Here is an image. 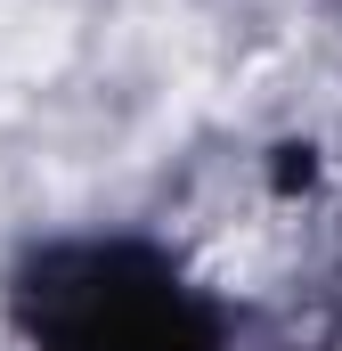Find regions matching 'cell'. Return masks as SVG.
Segmentation results:
<instances>
[{
  "mask_svg": "<svg viewBox=\"0 0 342 351\" xmlns=\"http://www.w3.org/2000/svg\"><path fill=\"white\" fill-rule=\"evenodd\" d=\"M74 49V8L66 0H0V82H41Z\"/></svg>",
  "mask_w": 342,
  "mask_h": 351,
  "instance_id": "cell-1",
  "label": "cell"
}]
</instances>
